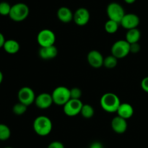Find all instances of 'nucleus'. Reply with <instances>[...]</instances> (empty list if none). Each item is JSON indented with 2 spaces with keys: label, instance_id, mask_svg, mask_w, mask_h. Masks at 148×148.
I'll return each instance as SVG.
<instances>
[{
  "label": "nucleus",
  "instance_id": "nucleus-21",
  "mask_svg": "<svg viewBox=\"0 0 148 148\" xmlns=\"http://www.w3.org/2000/svg\"><path fill=\"white\" fill-rule=\"evenodd\" d=\"M80 114L85 119H90L95 114L93 107L90 104H83L81 109Z\"/></svg>",
  "mask_w": 148,
  "mask_h": 148
},
{
  "label": "nucleus",
  "instance_id": "nucleus-4",
  "mask_svg": "<svg viewBox=\"0 0 148 148\" xmlns=\"http://www.w3.org/2000/svg\"><path fill=\"white\" fill-rule=\"evenodd\" d=\"M53 103L63 106L71 98L70 89L65 86L56 87L51 93Z\"/></svg>",
  "mask_w": 148,
  "mask_h": 148
},
{
  "label": "nucleus",
  "instance_id": "nucleus-17",
  "mask_svg": "<svg viewBox=\"0 0 148 148\" xmlns=\"http://www.w3.org/2000/svg\"><path fill=\"white\" fill-rule=\"evenodd\" d=\"M57 17L62 23H69L73 20L74 14L72 10L66 7H62L57 10Z\"/></svg>",
  "mask_w": 148,
  "mask_h": 148
},
{
  "label": "nucleus",
  "instance_id": "nucleus-34",
  "mask_svg": "<svg viewBox=\"0 0 148 148\" xmlns=\"http://www.w3.org/2000/svg\"><path fill=\"white\" fill-rule=\"evenodd\" d=\"M4 148H12V147H4Z\"/></svg>",
  "mask_w": 148,
  "mask_h": 148
},
{
  "label": "nucleus",
  "instance_id": "nucleus-22",
  "mask_svg": "<svg viewBox=\"0 0 148 148\" xmlns=\"http://www.w3.org/2000/svg\"><path fill=\"white\" fill-rule=\"evenodd\" d=\"M117 64H118V59L115 57L114 55H109L104 58L103 66L106 69H114L116 66Z\"/></svg>",
  "mask_w": 148,
  "mask_h": 148
},
{
  "label": "nucleus",
  "instance_id": "nucleus-29",
  "mask_svg": "<svg viewBox=\"0 0 148 148\" xmlns=\"http://www.w3.org/2000/svg\"><path fill=\"white\" fill-rule=\"evenodd\" d=\"M141 88L145 92L148 93V77L143 78L141 82Z\"/></svg>",
  "mask_w": 148,
  "mask_h": 148
},
{
  "label": "nucleus",
  "instance_id": "nucleus-6",
  "mask_svg": "<svg viewBox=\"0 0 148 148\" xmlns=\"http://www.w3.org/2000/svg\"><path fill=\"white\" fill-rule=\"evenodd\" d=\"M106 13L110 20H114L117 23H121L123 17L126 14L124 8L117 2H111L107 6Z\"/></svg>",
  "mask_w": 148,
  "mask_h": 148
},
{
  "label": "nucleus",
  "instance_id": "nucleus-26",
  "mask_svg": "<svg viewBox=\"0 0 148 148\" xmlns=\"http://www.w3.org/2000/svg\"><path fill=\"white\" fill-rule=\"evenodd\" d=\"M71 98L74 99H80L82 96V90L79 88H73L70 89Z\"/></svg>",
  "mask_w": 148,
  "mask_h": 148
},
{
  "label": "nucleus",
  "instance_id": "nucleus-16",
  "mask_svg": "<svg viewBox=\"0 0 148 148\" xmlns=\"http://www.w3.org/2000/svg\"><path fill=\"white\" fill-rule=\"evenodd\" d=\"M117 115L125 119H129L134 114V108L128 103H121L117 109Z\"/></svg>",
  "mask_w": 148,
  "mask_h": 148
},
{
  "label": "nucleus",
  "instance_id": "nucleus-28",
  "mask_svg": "<svg viewBox=\"0 0 148 148\" xmlns=\"http://www.w3.org/2000/svg\"><path fill=\"white\" fill-rule=\"evenodd\" d=\"M140 51V46L138 43L130 44V53H137Z\"/></svg>",
  "mask_w": 148,
  "mask_h": 148
},
{
  "label": "nucleus",
  "instance_id": "nucleus-27",
  "mask_svg": "<svg viewBox=\"0 0 148 148\" xmlns=\"http://www.w3.org/2000/svg\"><path fill=\"white\" fill-rule=\"evenodd\" d=\"M48 148H65L64 145L59 141L51 142L48 146Z\"/></svg>",
  "mask_w": 148,
  "mask_h": 148
},
{
  "label": "nucleus",
  "instance_id": "nucleus-2",
  "mask_svg": "<svg viewBox=\"0 0 148 148\" xmlns=\"http://www.w3.org/2000/svg\"><path fill=\"white\" fill-rule=\"evenodd\" d=\"M100 104L103 109L108 113H116L121 101L114 92H106L101 98Z\"/></svg>",
  "mask_w": 148,
  "mask_h": 148
},
{
  "label": "nucleus",
  "instance_id": "nucleus-12",
  "mask_svg": "<svg viewBox=\"0 0 148 148\" xmlns=\"http://www.w3.org/2000/svg\"><path fill=\"white\" fill-rule=\"evenodd\" d=\"M140 24V17L134 13L125 14L121 20L120 25L126 30L136 28Z\"/></svg>",
  "mask_w": 148,
  "mask_h": 148
},
{
  "label": "nucleus",
  "instance_id": "nucleus-30",
  "mask_svg": "<svg viewBox=\"0 0 148 148\" xmlns=\"http://www.w3.org/2000/svg\"><path fill=\"white\" fill-rule=\"evenodd\" d=\"M89 148H104V147L102 143H100V142L95 141L91 143Z\"/></svg>",
  "mask_w": 148,
  "mask_h": 148
},
{
  "label": "nucleus",
  "instance_id": "nucleus-25",
  "mask_svg": "<svg viewBox=\"0 0 148 148\" xmlns=\"http://www.w3.org/2000/svg\"><path fill=\"white\" fill-rule=\"evenodd\" d=\"M12 6L7 1L0 2V14L2 16H9Z\"/></svg>",
  "mask_w": 148,
  "mask_h": 148
},
{
  "label": "nucleus",
  "instance_id": "nucleus-13",
  "mask_svg": "<svg viewBox=\"0 0 148 148\" xmlns=\"http://www.w3.org/2000/svg\"><path fill=\"white\" fill-rule=\"evenodd\" d=\"M35 104L40 109H47L53 103L51 94L48 92H42L36 97Z\"/></svg>",
  "mask_w": 148,
  "mask_h": 148
},
{
  "label": "nucleus",
  "instance_id": "nucleus-7",
  "mask_svg": "<svg viewBox=\"0 0 148 148\" xmlns=\"http://www.w3.org/2000/svg\"><path fill=\"white\" fill-rule=\"evenodd\" d=\"M37 42L40 47L53 46L56 43V35L51 30L43 29L38 33Z\"/></svg>",
  "mask_w": 148,
  "mask_h": 148
},
{
  "label": "nucleus",
  "instance_id": "nucleus-15",
  "mask_svg": "<svg viewBox=\"0 0 148 148\" xmlns=\"http://www.w3.org/2000/svg\"><path fill=\"white\" fill-rule=\"evenodd\" d=\"M40 58L44 60H50L54 59L58 55V49L55 45L46 47H40L38 51Z\"/></svg>",
  "mask_w": 148,
  "mask_h": 148
},
{
  "label": "nucleus",
  "instance_id": "nucleus-24",
  "mask_svg": "<svg viewBox=\"0 0 148 148\" xmlns=\"http://www.w3.org/2000/svg\"><path fill=\"white\" fill-rule=\"evenodd\" d=\"M27 106L22 103L18 102L14 104L12 108V111L15 115L22 116L27 111Z\"/></svg>",
  "mask_w": 148,
  "mask_h": 148
},
{
  "label": "nucleus",
  "instance_id": "nucleus-1",
  "mask_svg": "<svg viewBox=\"0 0 148 148\" xmlns=\"http://www.w3.org/2000/svg\"><path fill=\"white\" fill-rule=\"evenodd\" d=\"M33 130L38 135L46 137L49 135L53 129V124L50 119L46 116H39L35 119L33 124Z\"/></svg>",
  "mask_w": 148,
  "mask_h": 148
},
{
  "label": "nucleus",
  "instance_id": "nucleus-10",
  "mask_svg": "<svg viewBox=\"0 0 148 148\" xmlns=\"http://www.w3.org/2000/svg\"><path fill=\"white\" fill-rule=\"evenodd\" d=\"M90 18V14L88 9L80 7L77 9L74 13L73 20L75 24L79 26H84L87 25Z\"/></svg>",
  "mask_w": 148,
  "mask_h": 148
},
{
  "label": "nucleus",
  "instance_id": "nucleus-11",
  "mask_svg": "<svg viewBox=\"0 0 148 148\" xmlns=\"http://www.w3.org/2000/svg\"><path fill=\"white\" fill-rule=\"evenodd\" d=\"M87 60L90 66L95 69H99L103 66V56L101 52L97 50L90 51L88 53Z\"/></svg>",
  "mask_w": 148,
  "mask_h": 148
},
{
  "label": "nucleus",
  "instance_id": "nucleus-32",
  "mask_svg": "<svg viewBox=\"0 0 148 148\" xmlns=\"http://www.w3.org/2000/svg\"><path fill=\"white\" fill-rule=\"evenodd\" d=\"M124 1H125L127 4H133V3H134L136 1V0H124Z\"/></svg>",
  "mask_w": 148,
  "mask_h": 148
},
{
  "label": "nucleus",
  "instance_id": "nucleus-5",
  "mask_svg": "<svg viewBox=\"0 0 148 148\" xmlns=\"http://www.w3.org/2000/svg\"><path fill=\"white\" fill-rule=\"evenodd\" d=\"M130 53V43L126 40H119L112 45L111 54L118 59L125 58Z\"/></svg>",
  "mask_w": 148,
  "mask_h": 148
},
{
  "label": "nucleus",
  "instance_id": "nucleus-9",
  "mask_svg": "<svg viewBox=\"0 0 148 148\" xmlns=\"http://www.w3.org/2000/svg\"><path fill=\"white\" fill-rule=\"evenodd\" d=\"M36 97V94H35L33 90L27 86H25L20 88L17 93L19 102L22 103L27 106L32 105L35 102Z\"/></svg>",
  "mask_w": 148,
  "mask_h": 148
},
{
  "label": "nucleus",
  "instance_id": "nucleus-18",
  "mask_svg": "<svg viewBox=\"0 0 148 148\" xmlns=\"http://www.w3.org/2000/svg\"><path fill=\"white\" fill-rule=\"evenodd\" d=\"M3 49L7 53L15 54L20 51V43L17 40H14V39H8L4 42Z\"/></svg>",
  "mask_w": 148,
  "mask_h": 148
},
{
  "label": "nucleus",
  "instance_id": "nucleus-8",
  "mask_svg": "<svg viewBox=\"0 0 148 148\" xmlns=\"http://www.w3.org/2000/svg\"><path fill=\"white\" fill-rule=\"evenodd\" d=\"M83 103L80 99L70 98L64 105L63 106L64 113L67 116L73 117L80 114L81 109Z\"/></svg>",
  "mask_w": 148,
  "mask_h": 148
},
{
  "label": "nucleus",
  "instance_id": "nucleus-14",
  "mask_svg": "<svg viewBox=\"0 0 148 148\" xmlns=\"http://www.w3.org/2000/svg\"><path fill=\"white\" fill-rule=\"evenodd\" d=\"M127 127H128V124L127 119L121 118L119 116L117 115L111 121V128L113 131L117 134H124L127 131Z\"/></svg>",
  "mask_w": 148,
  "mask_h": 148
},
{
  "label": "nucleus",
  "instance_id": "nucleus-23",
  "mask_svg": "<svg viewBox=\"0 0 148 148\" xmlns=\"http://www.w3.org/2000/svg\"><path fill=\"white\" fill-rule=\"evenodd\" d=\"M11 136L10 127L4 124H0V141H6Z\"/></svg>",
  "mask_w": 148,
  "mask_h": 148
},
{
  "label": "nucleus",
  "instance_id": "nucleus-19",
  "mask_svg": "<svg viewBox=\"0 0 148 148\" xmlns=\"http://www.w3.org/2000/svg\"><path fill=\"white\" fill-rule=\"evenodd\" d=\"M140 37H141V33H140V30L137 27H136V28L127 30V33H126L125 40L131 44V43H138Z\"/></svg>",
  "mask_w": 148,
  "mask_h": 148
},
{
  "label": "nucleus",
  "instance_id": "nucleus-31",
  "mask_svg": "<svg viewBox=\"0 0 148 148\" xmlns=\"http://www.w3.org/2000/svg\"><path fill=\"white\" fill-rule=\"evenodd\" d=\"M5 38H4V35L1 33H0V49L3 48V46H4V43L5 42Z\"/></svg>",
  "mask_w": 148,
  "mask_h": 148
},
{
  "label": "nucleus",
  "instance_id": "nucleus-33",
  "mask_svg": "<svg viewBox=\"0 0 148 148\" xmlns=\"http://www.w3.org/2000/svg\"><path fill=\"white\" fill-rule=\"evenodd\" d=\"M3 79H4V75H3L2 72H1V71H0V85H1V82H2Z\"/></svg>",
  "mask_w": 148,
  "mask_h": 148
},
{
  "label": "nucleus",
  "instance_id": "nucleus-20",
  "mask_svg": "<svg viewBox=\"0 0 148 148\" xmlns=\"http://www.w3.org/2000/svg\"><path fill=\"white\" fill-rule=\"evenodd\" d=\"M119 25L120 23L108 19V20H107L106 23H105L104 27H105V30L107 33H109V34H114L117 32Z\"/></svg>",
  "mask_w": 148,
  "mask_h": 148
},
{
  "label": "nucleus",
  "instance_id": "nucleus-3",
  "mask_svg": "<svg viewBox=\"0 0 148 148\" xmlns=\"http://www.w3.org/2000/svg\"><path fill=\"white\" fill-rule=\"evenodd\" d=\"M30 9L25 3H17L12 6L9 17L14 22H22L29 15Z\"/></svg>",
  "mask_w": 148,
  "mask_h": 148
}]
</instances>
